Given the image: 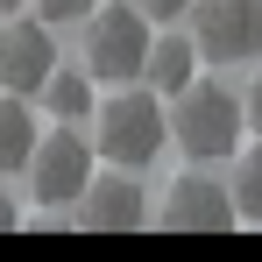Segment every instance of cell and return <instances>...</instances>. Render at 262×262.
Instances as JSON below:
<instances>
[{
  "label": "cell",
  "instance_id": "cell-13",
  "mask_svg": "<svg viewBox=\"0 0 262 262\" xmlns=\"http://www.w3.org/2000/svg\"><path fill=\"white\" fill-rule=\"evenodd\" d=\"M92 7H99V0H36V14H43L50 29H57V21H85Z\"/></svg>",
  "mask_w": 262,
  "mask_h": 262
},
{
  "label": "cell",
  "instance_id": "cell-12",
  "mask_svg": "<svg viewBox=\"0 0 262 262\" xmlns=\"http://www.w3.org/2000/svg\"><path fill=\"white\" fill-rule=\"evenodd\" d=\"M234 213L262 227V149H248V156L234 163Z\"/></svg>",
  "mask_w": 262,
  "mask_h": 262
},
{
  "label": "cell",
  "instance_id": "cell-14",
  "mask_svg": "<svg viewBox=\"0 0 262 262\" xmlns=\"http://www.w3.org/2000/svg\"><path fill=\"white\" fill-rule=\"evenodd\" d=\"M142 14H149V29H170V21H184V7L191 0H135Z\"/></svg>",
  "mask_w": 262,
  "mask_h": 262
},
{
  "label": "cell",
  "instance_id": "cell-11",
  "mask_svg": "<svg viewBox=\"0 0 262 262\" xmlns=\"http://www.w3.org/2000/svg\"><path fill=\"white\" fill-rule=\"evenodd\" d=\"M29 149H36V114L21 106V92H7V99H0V177L21 170Z\"/></svg>",
  "mask_w": 262,
  "mask_h": 262
},
{
  "label": "cell",
  "instance_id": "cell-1",
  "mask_svg": "<svg viewBox=\"0 0 262 262\" xmlns=\"http://www.w3.org/2000/svg\"><path fill=\"white\" fill-rule=\"evenodd\" d=\"M92 121H99V156L106 163H121V170H149L156 156H163V142H170V114H163V92H114L106 106H92Z\"/></svg>",
  "mask_w": 262,
  "mask_h": 262
},
{
  "label": "cell",
  "instance_id": "cell-15",
  "mask_svg": "<svg viewBox=\"0 0 262 262\" xmlns=\"http://www.w3.org/2000/svg\"><path fill=\"white\" fill-rule=\"evenodd\" d=\"M241 121H248V128L262 135V78H255V85H248V99H241Z\"/></svg>",
  "mask_w": 262,
  "mask_h": 262
},
{
  "label": "cell",
  "instance_id": "cell-10",
  "mask_svg": "<svg viewBox=\"0 0 262 262\" xmlns=\"http://www.w3.org/2000/svg\"><path fill=\"white\" fill-rule=\"evenodd\" d=\"M43 106L57 121H92V106H99V99H92V71H64V64H57L43 78Z\"/></svg>",
  "mask_w": 262,
  "mask_h": 262
},
{
  "label": "cell",
  "instance_id": "cell-5",
  "mask_svg": "<svg viewBox=\"0 0 262 262\" xmlns=\"http://www.w3.org/2000/svg\"><path fill=\"white\" fill-rule=\"evenodd\" d=\"M191 43L206 64H255L262 57V0H191Z\"/></svg>",
  "mask_w": 262,
  "mask_h": 262
},
{
  "label": "cell",
  "instance_id": "cell-7",
  "mask_svg": "<svg viewBox=\"0 0 262 262\" xmlns=\"http://www.w3.org/2000/svg\"><path fill=\"white\" fill-rule=\"evenodd\" d=\"M57 71V36L50 21H7L0 29V85L7 92H43V78Z\"/></svg>",
  "mask_w": 262,
  "mask_h": 262
},
{
  "label": "cell",
  "instance_id": "cell-16",
  "mask_svg": "<svg viewBox=\"0 0 262 262\" xmlns=\"http://www.w3.org/2000/svg\"><path fill=\"white\" fill-rule=\"evenodd\" d=\"M21 220H14V206H7V191H0V234H14Z\"/></svg>",
  "mask_w": 262,
  "mask_h": 262
},
{
  "label": "cell",
  "instance_id": "cell-6",
  "mask_svg": "<svg viewBox=\"0 0 262 262\" xmlns=\"http://www.w3.org/2000/svg\"><path fill=\"white\" fill-rule=\"evenodd\" d=\"M149 220V199H142V184H135V170H92V184L78 191V227L85 234H135Z\"/></svg>",
  "mask_w": 262,
  "mask_h": 262
},
{
  "label": "cell",
  "instance_id": "cell-8",
  "mask_svg": "<svg viewBox=\"0 0 262 262\" xmlns=\"http://www.w3.org/2000/svg\"><path fill=\"white\" fill-rule=\"evenodd\" d=\"M234 191L213 184V177H177L170 199H163V227L170 234H227L234 227Z\"/></svg>",
  "mask_w": 262,
  "mask_h": 262
},
{
  "label": "cell",
  "instance_id": "cell-4",
  "mask_svg": "<svg viewBox=\"0 0 262 262\" xmlns=\"http://www.w3.org/2000/svg\"><path fill=\"white\" fill-rule=\"evenodd\" d=\"M170 128H177V149H184V156L213 163V156H234V142H241L248 121H241V99L227 85H199V78H191V85L177 92V121Z\"/></svg>",
  "mask_w": 262,
  "mask_h": 262
},
{
  "label": "cell",
  "instance_id": "cell-17",
  "mask_svg": "<svg viewBox=\"0 0 262 262\" xmlns=\"http://www.w3.org/2000/svg\"><path fill=\"white\" fill-rule=\"evenodd\" d=\"M14 7H21V0H0V14H14Z\"/></svg>",
  "mask_w": 262,
  "mask_h": 262
},
{
  "label": "cell",
  "instance_id": "cell-3",
  "mask_svg": "<svg viewBox=\"0 0 262 262\" xmlns=\"http://www.w3.org/2000/svg\"><path fill=\"white\" fill-rule=\"evenodd\" d=\"M142 57H149V14L142 7H92L85 14V71L92 78H106V85H128L142 78Z\"/></svg>",
  "mask_w": 262,
  "mask_h": 262
},
{
  "label": "cell",
  "instance_id": "cell-9",
  "mask_svg": "<svg viewBox=\"0 0 262 262\" xmlns=\"http://www.w3.org/2000/svg\"><path fill=\"white\" fill-rule=\"evenodd\" d=\"M191 78H199V43H191V36H149L142 85L149 92H184Z\"/></svg>",
  "mask_w": 262,
  "mask_h": 262
},
{
  "label": "cell",
  "instance_id": "cell-2",
  "mask_svg": "<svg viewBox=\"0 0 262 262\" xmlns=\"http://www.w3.org/2000/svg\"><path fill=\"white\" fill-rule=\"evenodd\" d=\"M21 170H29L36 206H78V191L99 170V149L78 135V121H57V135H36V149H29Z\"/></svg>",
  "mask_w": 262,
  "mask_h": 262
}]
</instances>
